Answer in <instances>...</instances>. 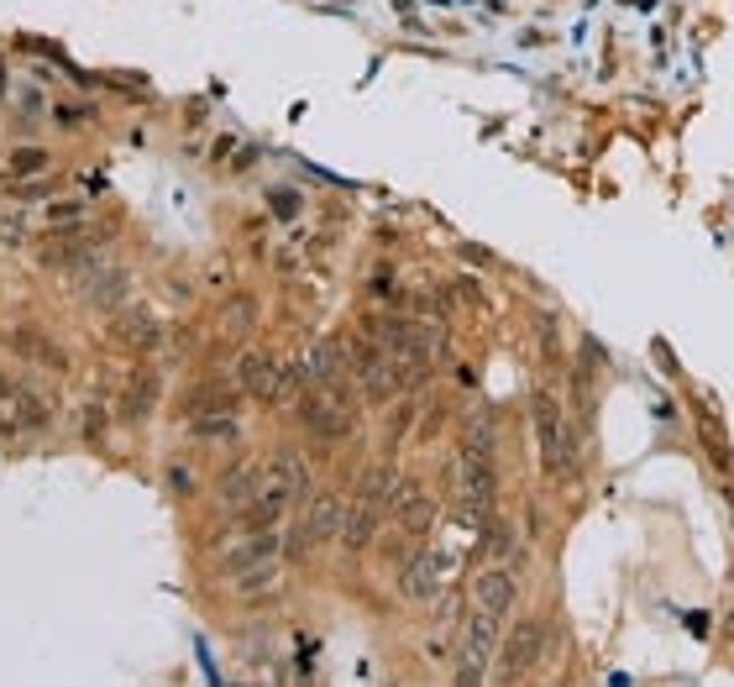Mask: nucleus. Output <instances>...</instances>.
<instances>
[{
    "label": "nucleus",
    "mask_w": 734,
    "mask_h": 687,
    "mask_svg": "<svg viewBox=\"0 0 734 687\" xmlns=\"http://www.w3.org/2000/svg\"><path fill=\"white\" fill-rule=\"evenodd\" d=\"M220 321H226L231 336H247V331L258 325V300H252V294H237V300L226 304V315H220Z\"/></svg>",
    "instance_id": "nucleus-26"
},
{
    "label": "nucleus",
    "mask_w": 734,
    "mask_h": 687,
    "mask_svg": "<svg viewBox=\"0 0 734 687\" xmlns=\"http://www.w3.org/2000/svg\"><path fill=\"white\" fill-rule=\"evenodd\" d=\"M352 373V352H347V342H316L299 352L294 363V378L304 388H320V384H337V378H347Z\"/></svg>",
    "instance_id": "nucleus-11"
},
{
    "label": "nucleus",
    "mask_w": 734,
    "mask_h": 687,
    "mask_svg": "<svg viewBox=\"0 0 734 687\" xmlns=\"http://www.w3.org/2000/svg\"><path fill=\"white\" fill-rule=\"evenodd\" d=\"M697 415V430H703V451L714 457L719 472H734V457H730V436H724V420H719L709 405H693Z\"/></svg>",
    "instance_id": "nucleus-20"
},
{
    "label": "nucleus",
    "mask_w": 734,
    "mask_h": 687,
    "mask_svg": "<svg viewBox=\"0 0 734 687\" xmlns=\"http://www.w3.org/2000/svg\"><path fill=\"white\" fill-rule=\"evenodd\" d=\"M158 405V367H137L132 384H126V399H121V415L126 420H147Z\"/></svg>",
    "instance_id": "nucleus-18"
},
{
    "label": "nucleus",
    "mask_w": 734,
    "mask_h": 687,
    "mask_svg": "<svg viewBox=\"0 0 734 687\" xmlns=\"http://www.w3.org/2000/svg\"><path fill=\"white\" fill-rule=\"evenodd\" d=\"M378 525H383V509L368 504V499H352V504H347V525H341V547L352 551V556L368 551L378 541Z\"/></svg>",
    "instance_id": "nucleus-15"
},
{
    "label": "nucleus",
    "mask_w": 734,
    "mask_h": 687,
    "mask_svg": "<svg viewBox=\"0 0 734 687\" xmlns=\"http://www.w3.org/2000/svg\"><path fill=\"white\" fill-rule=\"evenodd\" d=\"M498 614L477 608L467 620V635H462V662H457V683H483L494 672V656H498Z\"/></svg>",
    "instance_id": "nucleus-6"
},
{
    "label": "nucleus",
    "mask_w": 734,
    "mask_h": 687,
    "mask_svg": "<svg viewBox=\"0 0 734 687\" xmlns=\"http://www.w3.org/2000/svg\"><path fill=\"white\" fill-rule=\"evenodd\" d=\"M48 116H53V122H59V126H84V122H95V111H90V105H74V101L53 105Z\"/></svg>",
    "instance_id": "nucleus-32"
},
{
    "label": "nucleus",
    "mask_w": 734,
    "mask_h": 687,
    "mask_svg": "<svg viewBox=\"0 0 734 687\" xmlns=\"http://www.w3.org/2000/svg\"><path fill=\"white\" fill-rule=\"evenodd\" d=\"M11 415H17L21 430H48L53 425V405L42 399V394H32L27 384H17V399H11Z\"/></svg>",
    "instance_id": "nucleus-24"
},
{
    "label": "nucleus",
    "mask_w": 734,
    "mask_h": 687,
    "mask_svg": "<svg viewBox=\"0 0 734 687\" xmlns=\"http://www.w3.org/2000/svg\"><path fill=\"white\" fill-rule=\"evenodd\" d=\"M273 195H278V200H273V210H278V216H294V210H299L294 189H273Z\"/></svg>",
    "instance_id": "nucleus-35"
},
{
    "label": "nucleus",
    "mask_w": 734,
    "mask_h": 687,
    "mask_svg": "<svg viewBox=\"0 0 734 687\" xmlns=\"http://www.w3.org/2000/svg\"><path fill=\"white\" fill-rule=\"evenodd\" d=\"M341 525H347V504H341L331 488H320V493H310V499L299 504V520H294V530L283 535V551H289V556H310V551L325 547V541H341Z\"/></svg>",
    "instance_id": "nucleus-3"
},
{
    "label": "nucleus",
    "mask_w": 734,
    "mask_h": 687,
    "mask_svg": "<svg viewBox=\"0 0 734 687\" xmlns=\"http://www.w3.org/2000/svg\"><path fill=\"white\" fill-rule=\"evenodd\" d=\"M237 399H241V384H195V388H184V399H179V415L184 420H195V415H237Z\"/></svg>",
    "instance_id": "nucleus-14"
},
{
    "label": "nucleus",
    "mask_w": 734,
    "mask_h": 687,
    "mask_svg": "<svg viewBox=\"0 0 734 687\" xmlns=\"http://www.w3.org/2000/svg\"><path fill=\"white\" fill-rule=\"evenodd\" d=\"M258 488H262V467L237 462V467H226V472H220L216 499H220L226 509H247L252 499H258Z\"/></svg>",
    "instance_id": "nucleus-16"
},
{
    "label": "nucleus",
    "mask_w": 734,
    "mask_h": 687,
    "mask_svg": "<svg viewBox=\"0 0 734 687\" xmlns=\"http://www.w3.org/2000/svg\"><path fill=\"white\" fill-rule=\"evenodd\" d=\"M84 221H90V205H84V200L48 205V231H69V226H84Z\"/></svg>",
    "instance_id": "nucleus-27"
},
{
    "label": "nucleus",
    "mask_w": 734,
    "mask_h": 687,
    "mask_svg": "<svg viewBox=\"0 0 734 687\" xmlns=\"http://www.w3.org/2000/svg\"><path fill=\"white\" fill-rule=\"evenodd\" d=\"M515 525L509 520H494V514H483V535H477V562H498V556H509L515 551Z\"/></svg>",
    "instance_id": "nucleus-23"
},
{
    "label": "nucleus",
    "mask_w": 734,
    "mask_h": 687,
    "mask_svg": "<svg viewBox=\"0 0 734 687\" xmlns=\"http://www.w3.org/2000/svg\"><path fill=\"white\" fill-rule=\"evenodd\" d=\"M237 384H241V394L258 399V405H283L299 378H294V367H283L273 352H258V346H252V352H241Z\"/></svg>",
    "instance_id": "nucleus-4"
},
{
    "label": "nucleus",
    "mask_w": 734,
    "mask_h": 687,
    "mask_svg": "<svg viewBox=\"0 0 734 687\" xmlns=\"http://www.w3.org/2000/svg\"><path fill=\"white\" fill-rule=\"evenodd\" d=\"M163 483L174 488L179 499H189V493H195V472H189V467H184V462H174V467H168V472H163Z\"/></svg>",
    "instance_id": "nucleus-33"
},
{
    "label": "nucleus",
    "mask_w": 734,
    "mask_h": 687,
    "mask_svg": "<svg viewBox=\"0 0 734 687\" xmlns=\"http://www.w3.org/2000/svg\"><path fill=\"white\" fill-rule=\"evenodd\" d=\"M189 436H195L199 446H237L241 425H237V415H195V420H189Z\"/></svg>",
    "instance_id": "nucleus-22"
},
{
    "label": "nucleus",
    "mask_w": 734,
    "mask_h": 687,
    "mask_svg": "<svg viewBox=\"0 0 734 687\" xmlns=\"http://www.w3.org/2000/svg\"><path fill=\"white\" fill-rule=\"evenodd\" d=\"M283 556V530H237V541L220 551V572L226 577H237L247 566H262V562H278Z\"/></svg>",
    "instance_id": "nucleus-8"
},
{
    "label": "nucleus",
    "mask_w": 734,
    "mask_h": 687,
    "mask_svg": "<svg viewBox=\"0 0 734 687\" xmlns=\"http://www.w3.org/2000/svg\"><path fill=\"white\" fill-rule=\"evenodd\" d=\"M299 425L325 446L347 441V436L358 430V409H352V388H347V378L310 388V394L299 399Z\"/></svg>",
    "instance_id": "nucleus-2"
},
{
    "label": "nucleus",
    "mask_w": 734,
    "mask_h": 687,
    "mask_svg": "<svg viewBox=\"0 0 734 687\" xmlns=\"http://www.w3.org/2000/svg\"><path fill=\"white\" fill-rule=\"evenodd\" d=\"M6 95H11V63L0 59V105H6Z\"/></svg>",
    "instance_id": "nucleus-37"
},
{
    "label": "nucleus",
    "mask_w": 734,
    "mask_h": 687,
    "mask_svg": "<svg viewBox=\"0 0 734 687\" xmlns=\"http://www.w3.org/2000/svg\"><path fill=\"white\" fill-rule=\"evenodd\" d=\"M231 587H237L241 598H258V593H268V587H278V562L247 566V572H237V577H231Z\"/></svg>",
    "instance_id": "nucleus-25"
},
{
    "label": "nucleus",
    "mask_w": 734,
    "mask_h": 687,
    "mask_svg": "<svg viewBox=\"0 0 734 687\" xmlns=\"http://www.w3.org/2000/svg\"><path fill=\"white\" fill-rule=\"evenodd\" d=\"M121 294H126V273H121V268L100 273V283H90V289H84V300H90V304H116Z\"/></svg>",
    "instance_id": "nucleus-28"
},
{
    "label": "nucleus",
    "mask_w": 734,
    "mask_h": 687,
    "mask_svg": "<svg viewBox=\"0 0 734 687\" xmlns=\"http://www.w3.org/2000/svg\"><path fill=\"white\" fill-rule=\"evenodd\" d=\"M105 430H111V409L100 405V399H90V405H84V441L100 446L105 441Z\"/></svg>",
    "instance_id": "nucleus-30"
},
{
    "label": "nucleus",
    "mask_w": 734,
    "mask_h": 687,
    "mask_svg": "<svg viewBox=\"0 0 734 687\" xmlns=\"http://www.w3.org/2000/svg\"><path fill=\"white\" fill-rule=\"evenodd\" d=\"M268 478H278V483H289V488H294V499H299V504H304V499L316 493V478H310V467H304V457H299V451H289V446H283V451H273V462H268Z\"/></svg>",
    "instance_id": "nucleus-19"
},
{
    "label": "nucleus",
    "mask_w": 734,
    "mask_h": 687,
    "mask_svg": "<svg viewBox=\"0 0 734 687\" xmlns=\"http://www.w3.org/2000/svg\"><path fill=\"white\" fill-rule=\"evenodd\" d=\"M53 168V153L42 142H21L6 153V184H27V179H42Z\"/></svg>",
    "instance_id": "nucleus-17"
},
{
    "label": "nucleus",
    "mask_w": 734,
    "mask_h": 687,
    "mask_svg": "<svg viewBox=\"0 0 734 687\" xmlns=\"http://www.w3.org/2000/svg\"><path fill=\"white\" fill-rule=\"evenodd\" d=\"M394 493H399V472L389 462H373L358 478V499H368V504H378V509L394 504Z\"/></svg>",
    "instance_id": "nucleus-21"
},
{
    "label": "nucleus",
    "mask_w": 734,
    "mask_h": 687,
    "mask_svg": "<svg viewBox=\"0 0 734 687\" xmlns=\"http://www.w3.org/2000/svg\"><path fill=\"white\" fill-rule=\"evenodd\" d=\"M111 336H116L126 352H158L163 346V321L147 310V304H121L116 310V321H111Z\"/></svg>",
    "instance_id": "nucleus-12"
},
{
    "label": "nucleus",
    "mask_w": 734,
    "mask_h": 687,
    "mask_svg": "<svg viewBox=\"0 0 734 687\" xmlns=\"http://www.w3.org/2000/svg\"><path fill=\"white\" fill-rule=\"evenodd\" d=\"M11 399H17V384H11V378L0 373V409H11Z\"/></svg>",
    "instance_id": "nucleus-36"
},
{
    "label": "nucleus",
    "mask_w": 734,
    "mask_h": 687,
    "mask_svg": "<svg viewBox=\"0 0 734 687\" xmlns=\"http://www.w3.org/2000/svg\"><path fill=\"white\" fill-rule=\"evenodd\" d=\"M446 587V556L441 551H410L399 562V598L404 604H431Z\"/></svg>",
    "instance_id": "nucleus-7"
},
{
    "label": "nucleus",
    "mask_w": 734,
    "mask_h": 687,
    "mask_svg": "<svg viewBox=\"0 0 734 687\" xmlns=\"http://www.w3.org/2000/svg\"><path fill=\"white\" fill-rule=\"evenodd\" d=\"M389 514L399 520V535L420 541V535H431V525H436L441 504L415 483V478H399V493H394V504H389Z\"/></svg>",
    "instance_id": "nucleus-10"
},
{
    "label": "nucleus",
    "mask_w": 734,
    "mask_h": 687,
    "mask_svg": "<svg viewBox=\"0 0 734 687\" xmlns=\"http://www.w3.org/2000/svg\"><path fill=\"white\" fill-rule=\"evenodd\" d=\"M515 598H519L515 572H509V566H498V562H483V572L473 577V604L504 620V614L515 608Z\"/></svg>",
    "instance_id": "nucleus-13"
},
{
    "label": "nucleus",
    "mask_w": 734,
    "mask_h": 687,
    "mask_svg": "<svg viewBox=\"0 0 734 687\" xmlns=\"http://www.w3.org/2000/svg\"><path fill=\"white\" fill-rule=\"evenodd\" d=\"M373 294H399L394 268H378V273H373Z\"/></svg>",
    "instance_id": "nucleus-34"
},
{
    "label": "nucleus",
    "mask_w": 734,
    "mask_h": 687,
    "mask_svg": "<svg viewBox=\"0 0 734 687\" xmlns=\"http://www.w3.org/2000/svg\"><path fill=\"white\" fill-rule=\"evenodd\" d=\"M530 420H536V446H540V467L546 478L561 483L577 472V441H572V425H567V405L556 388H536L530 399Z\"/></svg>",
    "instance_id": "nucleus-1"
},
{
    "label": "nucleus",
    "mask_w": 734,
    "mask_h": 687,
    "mask_svg": "<svg viewBox=\"0 0 734 687\" xmlns=\"http://www.w3.org/2000/svg\"><path fill=\"white\" fill-rule=\"evenodd\" d=\"M0 346H6L17 363L48 367V373H69V352H63L59 342H48L38 325H6V331H0Z\"/></svg>",
    "instance_id": "nucleus-9"
},
{
    "label": "nucleus",
    "mask_w": 734,
    "mask_h": 687,
    "mask_svg": "<svg viewBox=\"0 0 734 687\" xmlns=\"http://www.w3.org/2000/svg\"><path fill=\"white\" fill-rule=\"evenodd\" d=\"M540 656H546V620H525V625H515L504 641H498L494 677H498V683H519V677L536 667Z\"/></svg>",
    "instance_id": "nucleus-5"
},
{
    "label": "nucleus",
    "mask_w": 734,
    "mask_h": 687,
    "mask_svg": "<svg viewBox=\"0 0 734 687\" xmlns=\"http://www.w3.org/2000/svg\"><path fill=\"white\" fill-rule=\"evenodd\" d=\"M494 425L488 420H473L467 425V436H462V451H467V457H488V462H494Z\"/></svg>",
    "instance_id": "nucleus-29"
},
{
    "label": "nucleus",
    "mask_w": 734,
    "mask_h": 687,
    "mask_svg": "<svg viewBox=\"0 0 734 687\" xmlns=\"http://www.w3.org/2000/svg\"><path fill=\"white\" fill-rule=\"evenodd\" d=\"M415 415H420V405L415 399H399V409L389 415V446H399L404 436H410V425H415Z\"/></svg>",
    "instance_id": "nucleus-31"
},
{
    "label": "nucleus",
    "mask_w": 734,
    "mask_h": 687,
    "mask_svg": "<svg viewBox=\"0 0 734 687\" xmlns=\"http://www.w3.org/2000/svg\"><path fill=\"white\" fill-rule=\"evenodd\" d=\"M724 625H730V635H734V608H730V620H724Z\"/></svg>",
    "instance_id": "nucleus-38"
}]
</instances>
